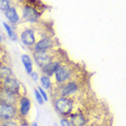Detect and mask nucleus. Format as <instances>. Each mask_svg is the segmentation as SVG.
Returning <instances> with one entry per match:
<instances>
[{
    "instance_id": "14",
    "label": "nucleus",
    "mask_w": 126,
    "mask_h": 126,
    "mask_svg": "<svg viewBox=\"0 0 126 126\" xmlns=\"http://www.w3.org/2000/svg\"><path fill=\"white\" fill-rule=\"evenodd\" d=\"M21 96L19 94H12L10 91L3 90V89H0V102H3V103H8V104H14L16 106L19 98Z\"/></svg>"
},
{
    "instance_id": "16",
    "label": "nucleus",
    "mask_w": 126,
    "mask_h": 126,
    "mask_svg": "<svg viewBox=\"0 0 126 126\" xmlns=\"http://www.w3.org/2000/svg\"><path fill=\"white\" fill-rule=\"evenodd\" d=\"M21 61H22V64H23V66H24L26 73L30 75L34 71L33 60H32V58L28 56V54H22V56H21Z\"/></svg>"
},
{
    "instance_id": "7",
    "label": "nucleus",
    "mask_w": 126,
    "mask_h": 126,
    "mask_svg": "<svg viewBox=\"0 0 126 126\" xmlns=\"http://www.w3.org/2000/svg\"><path fill=\"white\" fill-rule=\"evenodd\" d=\"M19 39L25 47L32 49L34 47V45L36 44V41L39 39L38 38V30L34 25L24 27L20 32Z\"/></svg>"
},
{
    "instance_id": "10",
    "label": "nucleus",
    "mask_w": 126,
    "mask_h": 126,
    "mask_svg": "<svg viewBox=\"0 0 126 126\" xmlns=\"http://www.w3.org/2000/svg\"><path fill=\"white\" fill-rule=\"evenodd\" d=\"M65 61H67V59L65 58L64 54H62V56H60V57L56 58L54 60H52L51 62H49L48 64H46L44 67H41L40 71L44 75L50 76L51 77V76L54 75V73L57 72V70L61 66V64H63Z\"/></svg>"
},
{
    "instance_id": "26",
    "label": "nucleus",
    "mask_w": 126,
    "mask_h": 126,
    "mask_svg": "<svg viewBox=\"0 0 126 126\" xmlns=\"http://www.w3.org/2000/svg\"><path fill=\"white\" fill-rule=\"evenodd\" d=\"M86 126H97V124H96V123H88Z\"/></svg>"
},
{
    "instance_id": "21",
    "label": "nucleus",
    "mask_w": 126,
    "mask_h": 126,
    "mask_svg": "<svg viewBox=\"0 0 126 126\" xmlns=\"http://www.w3.org/2000/svg\"><path fill=\"white\" fill-rule=\"evenodd\" d=\"M37 89H38V91L40 93V94H41V97H43V99L45 100V102H47L49 100V98H48V94L46 93V90L41 87V86H39V87H37Z\"/></svg>"
},
{
    "instance_id": "19",
    "label": "nucleus",
    "mask_w": 126,
    "mask_h": 126,
    "mask_svg": "<svg viewBox=\"0 0 126 126\" xmlns=\"http://www.w3.org/2000/svg\"><path fill=\"white\" fill-rule=\"evenodd\" d=\"M0 126H20V119L2 121L0 122Z\"/></svg>"
},
{
    "instance_id": "25",
    "label": "nucleus",
    "mask_w": 126,
    "mask_h": 126,
    "mask_svg": "<svg viewBox=\"0 0 126 126\" xmlns=\"http://www.w3.org/2000/svg\"><path fill=\"white\" fill-rule=\"evenodd\" d=\"M2 41H3V35H2V34L0 33V46H1Z\"/></svg>"
},
{
    "instance_id": "9",
    "label": "nucleus",
    "mask_w": 126,
    "mask_h": 126,
    "mask_svg": "<svg viewBox=\"0 0 126 126\" xmlns=\"http://www.w3.org/2000/svg\"><path fill=\"white\" fill-rule=\"evenodd\" d=\"M14 119H19L17 106L0 102V122Z\"/></svg>"
},
{
    "instance_id": "22",
    "label": "nucleus",
    "mask_w": 126,
    "mask_h": 126,
    "mask_svg": "<svg viewBox=\"0 0 126 126\" xmlns=\"http://www.w3.org/2000/svg\"><path fill=\"white\" fill-rule=\"evenodd\" d=\"M60 125L61 126H71V122L69 117L65 116H61V120H60Z\"/></svg>"
},
{
    "instance_id": "6",
    "label": "nucleus",
    "mask_w": 126,
    "mask_h": 126,
    "mask_svg": "<svg viewBox=\"0 0 126 126\" xmlns=\"http://www.w3.org/2000/svg\"><path fill=\"white\" fill-rule=\"evenodd\" d=\"M33 53L34 61H35L36 65L41 69L46 64H48L49 62H51L52 60H54L56 58L60 57L63 54V52L59 49H53L50 51H39V52H32Z\"/></svg>"
},
{
    "instance_id": "8",
    "label": "nucleus",
    "mask_w": 126,
    "mask_h": 126,
    "mask_svg": "<svg viewBox=\"0 0 126 126\" xmlns=\"http://www.w3.org/2000/svg\"><path fill=\"white\" fill-rule=\"evenodd\" d=\"M0 89L10 91V93L19 94V96L25 94V91H24V88H23L22 84H21L20 80H17L14 76L0 80Z\"/></svg>"
},
{
    "instance_id": "13",
    "label": "nucleus",
    "mask_w": 126,
    "mask_h": 126,
    "mask_svg": "<svg viewBox=\"0 0 126 126\" xmlns=\"http://www.w3.org/2000/svg\"><path fill=\"white\" fill-rule=\"evenodd\" d=\"M3 14H4V16H6V19L8 20V22H9V24L14 26V27L17 26L19 24H21V22H22L16 6H13L10 8V9H8L7 11L3 12Z\"/></svg>"
},
{
    "instance_id": "17",
    "label": "nucleus",
    "mask_w": 126,
    "mask_h": 126,
    "mask_svg": "<svg viewBox=\"0 0 126 126\" xmlns=\"http://www.w3.org/2000/svg\"><path fill=\"white\" fill-rule=\"evenodd\" d=\"M39 82H40V86L44 89H46V90H50L51 91V89L53 88V86H54V84L51 80L50 76H47V75H44V74L40 76Z\"/></svg>"
},
{
    "instance_id": "24",
    "label": "nucleus",
    "mask_w": 126,
    "mask_h": 126,
    "mask_svg": "<svg viewBox=\"0 0 126 126\" xmlns=\"http://www.w3.org/2000/svg\"><path fill=\"white\" fill-rule=\"evenodd\" d=\"M20 126H31L27 119H20Z\"/></svg>"
},
{
    "instance_id": "15",
    "label": "nucleus",
    "mask_w": 126,
    "mask_h": 126,
    "mask_svg": "<svg viewBox=\"0 0 126 126\" xmlns=\"http://www.w3.org/2000/svg\"><path fill=\"white\" fill-rule=\"evenodd\" d=\"M2 26L4 27V31H6L8 37L10 38V40L11 41H17L19 40V35L16 34V32H15V28L14 26L10 25L9 23L7 22H2Z\"/></svg>"
},
{
    "instance_id": "20",
    "label": "nucleus",
    "mask_w": 126,
    "mask_h": 126,
    "mask_svg": "<svg viewBox=\"0 0 126 126\" xmlns=\"http://www.w3.org/2000/svg\"><path fill=\"white\" fill-rule=\"evenodd\" d=\"M34 94H35V98H36V100H37V102L39 104H44L45 103V100L43 99V97H41V94H40V93L38 91V89L36 88V89H34Z\"/></svg>"
},
{
    "instance_id": "23",
    "label": "nucleus",
    "mask_w": 126,
    "mask_h": 126,
    "mask_svg": "<svg viewBox=\"0 0 126 126\" xmlns=\"http://www.w3.org/2000/svg\"><path fill=\"white\" fill-rule=\"evenodd\" d=\"M30 76H31L32 79H33L34 82H36V83H37L38 80H39V78H40V77H39V75H38V73L35 72V71H33V72L30 74Z\"/></svg>"
},
{
    "instance_id": "18",
    "label": "nucleus",
    "mask_w": 126,
    "mask_h": 126,
    "mask_svg": "<svg viewBox=\"0 0 126 126\" xmlns=\"http://www.w3.org/2000/svg\"><path fill=\"white\" fill-rule=\"evenodd\" d=\"M14 6V0H0V11L4 12Z\"/></svg>"
},
{
    "instance_id": "1",
    "label": "nucleus",
    "mask_w": 126,
    "mask_h": 126,
    "mask_svg": "<svg viewBox=\"0 0 126 126\" xmlns=\"http://www.w3.org/2000/svg\"><path fill=\"white\" fill-rule=\"evenodd\" d=\"M46 6L40 0H22L21 3V20L30 25L39 23Z\"/></svg>"
},
{
    "instance_id": "5",
    "label": "nucleus",
    "mask_w": 126,
    "mask_h": 126,
    "mask_svg": "<svg viewBox=\"0 0 126 126\" xmlns=\"http://www.w3.org/2000/svg\"><path fill=\"white\" fill-rule=\"evenodd\" d=\"M57 49V39L54 37L53 33L48 34L45 33L40 36V38L36 41L34 47L31 49L32 52H39V51H50Z\"/></svg>"
},
{
    "instance_id": "4",
    "label": "nucleus",
    "mask_w": 126,
    "mask_h": 126,
    "mask_svg": "<svg viewBox=\"0 0 126 126\" xmlns=\"http://www.w3.org/2000/svg\"><path fill=\"white\" fill-rule=\"evenodd\" d=\"M76 101L77 99L71 97H56L53 98V108L59 115L69 117L73 112L78 110L76 108Z\"/></svg>"
},
{
    "instance_id": "2",
    "label": "nucleus",
    "mask_w": 126,
    "mask_h": 126,
    "mask_svg": "<svg viewBox=\"0 0 126 126\" xmlns=\"http://www.w3.org/2000/svg\"><path fill=\"white\" fill-rule=\"evenodd\" d=\"M52 89H54V93L52 94L53 98H56V97H71V98L77 99V96L80 94V91L83 89L80 76L73 78V79L62 84V85H54Z\"/></svg>"
},
{
    "instance_id": "27",
    "label": "nucleus",
    "mask_w": 126,
    "mask_h": 126,
    "mask_svg": "<svg viewBox=\"0 0 126 126\" xmlns=\"http://www.w3.org/2000/svg\"><path fill=\"white\" fill-rule=\"evenodd\" d=\"M31 126H38V124H37V123H32V124H31Z\"/></svg>"
},
{
    "instance_id": "12",
    "label": "nucleus",
    "mask_w": 126,
    "mask_h": 126,
    "mask_svg": "<svg viewBox=\"0 0 126 126\" xmlns=\"http://www.w3.org/2000/svg\"><path fill=\"white\" fill-rule=\"evenodd\" d=\"M71 126H86L89 123V116L82 110H76L69 116Z\"/></svg>"
},
{
    "instance_id": "3",
    "label": "nucleus",
    "mask_w": 126,
    "mask_h": 126,
    "mask_svg": "<svg viewBox=\"0 0 126 126\" xmlns=\"http://www.w3.org/2000/svg\"><path fill=\"white\" fill-rule=\"evenodd\" d=\"M80 72H78L76 66L73 63H71L69 61H65L63 64H61V66L57 70V72L54 73L53 77H54V85L59 86L62 84L69 82V80L76 78L78 76H80Z\"/></svg>"
},
{
    "instance_id": "11",
    "label": "nucleus",
    "mask_w": 126,
    "mask_h": 126,
    "mask_svg": "<svg viewBox=\"0 0 126 126\" xmlns=\"http://www.w3.org/2000/svg\"><path fill=\"white\" fill-rule=\"evenodd\" d=\"M17 110H19V119H26L31 112L32 102L26 94H22L17 101Z\"/></svg>"
}]
</instances>
